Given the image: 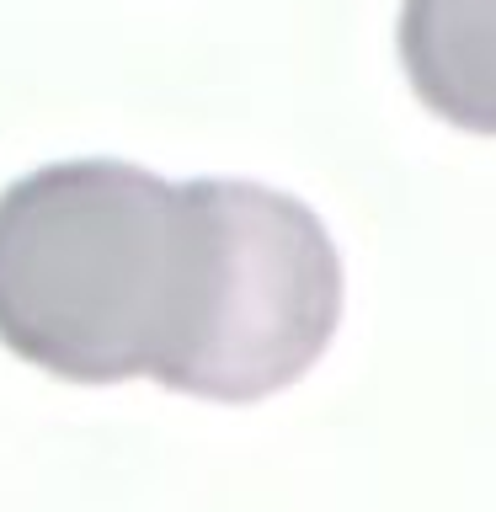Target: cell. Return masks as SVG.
<instances>
[{
  "instance_id": "1",
  "label": "cell",
  "mask_w": 496,
  "mask_h": 512,
  "mask_svg": "<svg viewBox=\"0 0 496 512\" xmlns=\"http://www.w3.org/2000/svg\"><path fill=\"white\" fill-rule=\"evenodd\" d=\"M182 294V182L54 160L0 192V342L75 384L155 374Z\"/></svg>"
},
{
  "instance_id": "3",
  "label": "cell",
  "mask_w": 496,
  "mask_h": 512,
  "mask_svg": "<svg viewBox=\"0 0 496 512\" xmlns=\"http://www.w3.org/2000/svg\"><path fill=\"white\" fill-rule=\"evenodd\" d=\"M395 38L422 107L496 139V0H400Z\"/></svg>"
},
{
  "instance_id": "2",
  "label": "cell",
  "mask_w": 496,
  "mask_h": 512,
  "mask_svg": "<svg viewBox=\"0 0 496 512\" xmlns=\"http://www.w3.org/2000/svg\"><path fill=\"white\" fill-rule=\"evenodd\" d=\"M342 256L310 203L262 182H182V294L155 379L176 395L267 400L326 352Z\"/></svg>"
}]
</instances>
